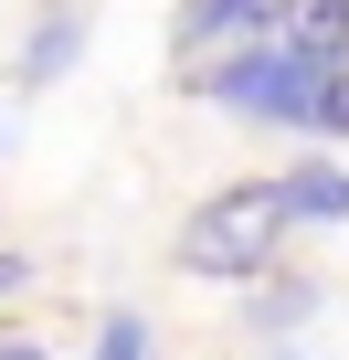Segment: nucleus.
Returning a JSON list of instances; mask_svg holds the SVG:
<instances>
[{"label": "nucleus", "instance_id": "39448f33", "mask_svg": "<svg viewBox=\"0 0 349 360\" xmlns=\"http://www.w3.org/2000/svg\"><path fill=\"white\" fill-rule=\"evenodd\" d=\"M254 22H275V0H180V43H244Z\"/></svg>", "mask_w": 349, "mask_h": 360}, {"label": "nucleus", "instance_id": "6e6552de", "mask_svg": "<svg viewBox=\"0 0 349 360\" xmlns=\"http://www.w3.org/2000/svg\"><path fill=\"white\" fill-rule=\"evenodd\" d=\"M96 360H148V318H127V307H117V318H106V339H96Z\"/></svg>", "mask_w": 349, "mask_h": 360}, {"label": "nucleus", "instance_id": "9b49d317", "mask_svg": "<svg viewBox=\"0 0 349 360\" xmlns=\"http://www.w3.org/2000/svg\"><path fill=\"white\" fill-rule=\"evenodd\" d=\"M0 360H43V349H32V339H0Z\"/></svg>", "mask_w": 349, "mask_h": 360}, {"label": "nucleus", "instance_id": "423d86ee", "mask_svg": "<svg viewBox=\"0 0 349 360\" xmlns=\"http://www.w3.org/2000/svg\"><path fill=\"white\" fill-rule=\"evenodd\" d=\"M74 53H85V11H53V22L22 43V85H53V75H74Z\"/></svg>", "mask_w": 349, "mask_h": 360}, {"label": "nucleus", "instance_id": "f8f14e48", "mask_svg": "<svg viewBox=\"0 0 349 360\" xmlns=\"http://www.w3.org/2000/svg\"><path fill=\"white\" fill-rule=\"evenodd\" d=\"M286 360H296V349H286Z\"/></svg>", "mask_w": 349, "mask_h": 360}, {"label": "nucleus", "instance_id": "0eeeda50", "mask_svg": "<svg viewBox=\"0 0 349 360\" xmlns=\"http://www.w3.org/2000/svg\"><path fill=\"white\" fill-rule=\"evenodd\" d=\"M307 307H317V286H265L254 297V328H296Z\"/></svg>", "mask_w": 349, "mask_h": 360}, {"label": "nucleus", "instance_id": "20e7f679", "mask_svg": "<svg viewBox=\"0 0 349 360\" xmlns=\"http://www.w3.org/2000/svg\"><path fill=\"white\" fill-rule=\"evenodd\" d=\"M275 202H286V223H349V169L307 159V169H286V180H275Z\"/></svg>", "mask_w": 349, "mask_h": 360}, {"label": "nucleus", "instance_id": "f257e3e1", "mask_svg": "<svg viewBox=\"0 0 349 360\" xmlns=\"http://www.w3.org/2000/svg\"><path fill=\"white\" fill-rule=\"evenodd\" d=\"M275 233H286L275 180H233V191H212V202L180 223V265H191V276H223V286H244V276H265Z\"/></svg>", "mask_w": 349, "mask_h": 360}, {"label": "nucleus", "instance_id": "7ed1b4c3", "mask_svg": "<svg viewBox=\"0 0 349 360\" xmlns=\"http://www.w3.org/2000/svg\"><path fill=\"white\" fill-rule=\"evenodd\" d=\"M275 22H286V53H307V64L349 53V0H275Z\"/></svg>", "mask_w": 349, "mask_h": 360}, {"label": "nucleus", "instance_id": "9d476101", "mask_svg": "<svg viewBox=\"0 0 349 360\" xmlns=\"http://www.w3.org/2000/svg\"><path fill=\"white\" fill-rule=\"evenodd\" d=\"M22 286H32V265H22V255H0V297H22Z\"/></svg>", "mask_w": 349, "mask_h": 360}, {"label": "nucleus", "instance_id": "f03ea898", "mask_svg": "<svg viewBox=\"0 0 349 360\" xmlns=\"http://www.w3.org/2000/svg\"><path fill=\"white\" fill-rule=\"evenodd\" d=\"M212 106H233V117H254V127H317L328 64H307V53H286V43H254V53L212 64Z\"/></svg>", "mask_w": 349, "mask_h": 360}, {"label": "nucleus", "instance_id": "1a4fd4ad", "mask_svg": "<svg viewBox=\"0 0 349 360\" xmlns=\"http://www.w3.org/2000/svg\"><path fill=\"white\" fill-rule=\"evenodd\" d=\"M317 127H338V138H349V85H328V106H317Z\"/></svg>", "mask_w": 349, "mask_h": 360}]
</instances>
